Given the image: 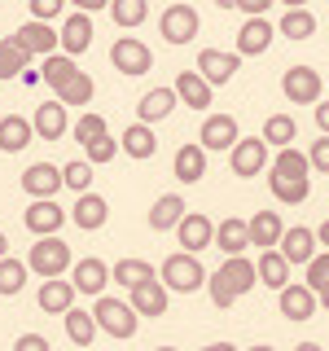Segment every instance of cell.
Masks as SVG:
<instances>
[{"mask_svg": "<svg viewBox=\"0 0 329 351\" xmlns=\"http://www.w3.org/2000/svg\"><path fill=\"white\" fill-rule=\"evenodd\" d=\"M167 303H171V294L162 290L158 272H154V277H145L141 285H132V290H127V307H132L136 316H145V321H158V316L167 312Z\"/></svg>", "mask_w": 329, "mask_h": 351, "instance_id": "30bf717a", "label": "cell"}, {"mask_svg": "<svg viewBox=\"0 0 329 351\" xmlns=\"http://www.w3.org/2000/svg\"><path fill=\"white\" fill-rule=\"evenodd\" d=\"M14 351H53V347H49V338H44V334H22L18 343H14Z\"/></svg>", "mask_w": 329, "mask_h": 351, "instance_id": "f907efd6", "label": "cell"}, {"mask_svg": "<svg viewBox=\"0 0 329 351\" xmlns=\"http://www.w3.org/2000/svg\"><path fill=\"white\" fill-rule=\"evenodd\" d=\"M316 246H321V250H329V219L321 224V233H316Z\"/></svg>", "mask_w": 329, "mask_h": 351, "instance_id": "db71d44e", "label": "cell"}, {"mask_svg": "<svg viewBox=\"0 0 329 351\" xmlns=\"http://www.w3.org/2000/svg\"><path fill=\"white\" fill-rule=\"evenodd\" d=\"M22 189L31 193V202H53V193L62 189V167L53 162H31L22 171Z\"/></svg>", "mask_w": 329, "mask_h": 351, "instance_id": "9a60e30c", "label": "cell"}, {"mask_svg": "<svg viewBox=\"0 0 329 351\" xmlns=\"http://www.w3.org/2000/svg\"><path fill=\"white\" fill-rule=\"evenodd\" d=\"M171 93L180 97L189 110H211V93H215V88L206 84L197 71H180V75H175V84H171Z\"/></svg>", "mask_w": 329, "mask_h": 351, "instance_id": "cb8c5ba5", "label": "cell"}, {"mask_svg": "<svg viewBox=\"0 0 329 351\" xmlns=\"http://www.w3.org/2000/svg\"><path fill=\"white\" fill-rule=\"evenodd\" d=\"M22 263H27V272H36L40 281H53V277H66V268L75 263V255L62 237H36V246H31V255Z\"/></svg>", "mask_w": 329, "mask_h": 351, "instance_id": "5b68a950", "label": "cell"}, {"mask_svg": "<svg viewBox=\"0 0 329 351\" xmlns=\"http://www.w3.org/2000/svg\"><path fill=\"white\" fill-rule=\"evenodd\" d=\"M197 351H237L233 343H206V347H197Z\"/></svg>", "mask_w": 329, "mask_h": 351, "instance_id": "9f6ffc18", "label": "cell"}, {"mask_svg": "<svg viewBox=\"0 0 329 351\" xmlns=\"http://www.w3.org/2000/svg\"><path fill=\"white\" fill-rule=\"evenodd\" d=\"M75 294H88V299H97V294H106V285H110V268H106V259H97V255H88L75 263Z\"/></svg>", "mask_w": 329, "mask_h": 351, "instance_id": "d6986e66", "label": "cell"}, {"mask_svg": "<svg viewBox=\"0 0 329 351\" xmlns=\"http://www.w3.org/2000/svg\"><path fill=\"white\" fill-rule=\"evenodd\" d=\"M277 5H285V9H307V0H277Z\"/></svg>", "mask_w": 329, "mask_h": 351, "instance_id": "6f0895ef", "label": "cell"}, {"mask_svg": "<svg viewBox=\"0 0 329 351\" xmlns=\"http://www.w3.org/2000/svg\"><path fill=\"white\" fill-rule=\"evenodd\" d=\"M106 119L97 114V110H88V114L75 119V145H88V141H97V136H106Z\"/></svg>", "mask_w": 329, "mask_h": 351, "instance_id": "ee69618b", "label": "cell"}, {"mask_svg": "<svg viewBox=\"0 0 329 351\" xmlns=\"http://www.w3.org/2000/svg\"><path fill=\"white\" fill-rule=\"evenodd\" d=\"M175 233H180V250H184V255H197V250L211 246L215 224H211V215H193V211H184V215H180V224H175Z\"/></svg>", "mask_w": 329, "mask_h": 351, "instance_id": "e0dca14e", "label": "cell"}, {"mask_svg": "<svg viewBox=\"0 0 329 351\" xmlns=\"http://www.w3.org/2000/svg\"><path fill=\"white\" fill-rule=\"evenodd\" d=\"M171 167H175V180H180V184H197L206 176V149L202 145H180Z\"/></svg>", "mask_w": 329, "mask_h": 351, "instance_id": "d6a6232c", "label": "cell"}, {"mask_svg": "<svg viewBox=\"0 0 329 351\" xmlns=\"http://www.w3.org/2000/svg\"><path fill=\"white\" fill-rule=\"evenodd\" d=\"M66 128H71V110L62 101H40V110L31 114V132H36L40 141H62Z\"/></svg>", "mask_w": 329, "mask_h": 351, "instance_id": "2e32d148", "label": "cell"}, {"mask_svg": "<svg viewBox=\"0 0 329 351\" xmlns=\"http://www.w3.org/2000/svg\"><path fill=\"white\" fill-rule=\"evenodd\" d=\"M145 277H154V263H145V259H119L114 268H110V281H114V285H123V290L141 285Z\"/></svg>", "mask_w": 329, "mask_h": 351, "instance_id": "b9f144b4", "label": "cell"}, {"mask_svg": "<svg viewBox=\"0 0 329 351\" xmlns=\"http://www.w3.org/2000/svg\"><path fill=\"white\" fill-rule=\"evenodd\" d=\"M62 189L71 193H93V167L80 158V162H66L62 167Z\"/></svg>", "mask_w": 329, "mask_h": 351, "instance_id": "7bdbcfd3", "label": "cell"}, {"mask_svg": "<svg viewBox=\"0 0 329 351\" xmlns=\"http://www.w3.org/2000/svg\"><path fill=\"white\" fill-rule=\"evenodd\" d=\"M154 351H175V347H154Z\"/></svg>", "mask_w": 329, "mask_h": 351, "instance_id": "be15d7a7", "label": "cell"}, {"mask_svg": "<svg viewBox=\"0 0 329 351\" xmlns=\"http://www.w3.org/2000/svg\"><path fill=\"white\" fill-rule=\"evenodd\" d=\"M211 241L224 250V259H228V255H241V250H250L246 219H241V215H224V219L215 224V237H211Z\"/></svg>", "mask_w": 329, "mask_h": 351, "instance_id": "4316f807", "label": "cell"}, {"mask_svg": "<svg viewBox=\"0 0 329 351\" xmlns=\"http://www.w3.org/2000/svg\"><path fill=\"white\" fill-rule=\"evenodd\" d=\"M307 158V167L312 171H329V136H316V145L303 154Z\"/></svg>", "mask_w": 329, "mask_h": 351, "instance_id": "c3c4849f", "label": "cell"}, {"mask_svg": "<svg viewBox=\"0 0 329 351\" xmlns=\"http://www.w3.org/2000/svg\"><path fill=\"white\" fill-rule=\"evenodd\" d=\"M321 88H325V75L316 71V66L299 62L281 75V93H285V101H294V106H316L321 101Z\"/></svg>", "mask_w": 329, "mask_h": 351, "instance_id": "8992f818", "label": "cell"}, {"mask_svg": "<svg viewBox=\"0 0 329 351\" xmlns=\"http://www.w3.org/2000/svg\"><path fill=\"white\" fill-rule=\"evenodd\" d=\"M303 268H307V281H303V285H307V290L316 294L321 285H329V250H316V255L307 259Z\"/></svg>", "mask_w": 329, "mask_h": 351, "instance_id": "bcb514c9", "label": "cell"}, {"mask_svg": "<svg viewBox=\"0 0 329 351\" xmlns=\"http://www.w3.org/2000/svg\"><path fill=\"white\" fill-rule=\"evenodd\" d=\"M215 5H219V9H233V0H215Z\"/></svg>", "mask_w": 329, "mask_h": 351, "instance_id": "6125c7cd", "label": "cell"}, {"mask_svg": "<svg viewBox=\"0 0 329 351\" xmlns=\"http://www.w3.org/2000/svg\"><path fill=\"white\" fill-rule=\"evenodd\" d=\"M277 250H281V259L290 263V268H294V263H307V259L316 255V233H312V228H303V224H294V228H285V233H281Z\"/></svg>", "mask_w": 329, "mask_h": 351, "instance_id": "603a6c76", "label": "cell"}, {"mask_svg": "<svg viewBox=\"0 0 329 351\" xmlns=\"http://www.w3.org/2000/svg\"><path fill=\"white\" fill-rule=\"evenodd\" d=\"M246 233H250V246H255V250H277L285 224H281L277 211H255L246 219Z\"/></svg>", "mask_w": 329, "mask_h": 351, "instance_id": "7402d4cb", "label": "cell"}, {"mask_svg": "<svg viewBox=\"0 0 329 351\" xmlns=\"http://www.w3.org/2000/svg\"><path fill=\"white\" fill-rule=\"evenodd\" d=\"M268 158H272V149L259 136H237V145L228 149V167H233L237 180H250V176L268 171Z\"/></svg>", "mask_w": 329, "mask_h": 351, "instance_id": "ba28073f", "label": "cell"}, {"mask_svg": "<svg viewBox=\"0 0 329 351\" xmlns=\"http://www.w3.org/2000/svg\"><path fill=\"white\" fill-rule=\"evenodd\" d=\"M62 325H66V338H71L75 347H93L97 343V321H93V312H84V307L62 312Z\"/></svg>", "mask_w": 329, "mask_h": 351, "instance_id": "e575fe53", "label": "cell"}, {"mask_svg": "<svg viewBox=\"0 0 329 351\" xmlns=\"http://www.w3.org/2000/svg\"><path fill=\"white\" fill-rule=\"evenodd\" d=\"M237 66H241L237 53H224V49H202L197 53V75H202L211 88H224L237 75Z\"/></svg>", "mask_w": 329, "mask_h": 351, "instance_id": "4fadbf2b", "label": "cell"}, {"mask_svg": "<svg viewBox=\"0 0 329 351\" xmlns=\"http://www.w3.org/2000/svg\"><path fill=\"white\" fill-rule=\"evenodd\" d=\"M31 5V22H53L66 9V0H27Z\"/></svg>", "mask_w": 329, "mask_h": 351, "instance_id": "7dc6e473", "label": "cell"}, {"mask_svg": "<svg viewBox=\"0 0 329 351\" xmlns=\"http://www.w3.org/2000/svg\"><path fill=\"white\" fill-rule=\"evenodd\" d=\"M119 149H123L127 158L145 162V158H154V154H158V136H154V128H145V123H132L123 136H119Z\"/></svg>", "mask_w": 329, "mask_h": 351, "instance_id": "f546056e", "label": "cell"}, {"mask_svg": "<svg viewBox=\"0 0 329 351\" xmlns=\"http://www.w3.org/2000/svg\"><path fill=\"white\" fill-rule=\"evenodd\" d=\"M197 145H202L206 154L233 149L237 145V119L233 114H206L202 128H197Z\"/></svg>", "mask_w": 329, "mask_h": 351, "instance_id": "8fae6325", "label": "cell"}, {"mask_svg": "<svg viewBox=\"0 0 329 351\" xmlns=\"http://www.w3.org/2000/svg\"><path fill=\"white\" fill-rule=\"evenodd\" d=\"M277 307L285 321H312L316 316V294L307 290V285H285V290H277Z\"/></svg>", "mask_w": 329, "mask_h": 351, "instance_id": "44dd1931", "label": "cell"}, {"mask_svg": "<svg viewBox=\"0 0 329 351\" xmlns=\"http://www.w3.org/2000/svg\"><path fill=\"white\" fill-rule=\"evenodd\" d=\"M197 31H202V18H197L193 5H167V9H162L158 36L167 40V44H175V49H180V44H193Z\"/></svg>", "mask_w": 329, "mask_h": 351, "instance_id": "52a82bcc", "label": "cell"}, {"mask_svg": "<svg viewBox=\"0 0 329 351\" xmlns=\"http://www.w3.org/2000/svg\"><path fill=\"white\" fill-rule=\"evenodd\" d=\"M14 40L31 53V58H40V62L58 53V31H53L49 22H22V27L14 31Z\"/></svg>", "mask_w": 329, "mask_h": 351, "instance_id": "ac0fdd59", "label": "cell"}, {"mask_svg": "<svg viewBox=\"0 0 329 351\" xmlns=\"http://www.w3.org/2000/svg\"><path fill=\"white\" fill-rule=\"evenodd\" d=\"M316 128H321V136H329V97H321V101H316Z\"/></svg>", "mask_w": 329, "mask_h": 351, "instance_id": "816d5d0a", "label": "cell"}, {"mask_svg": "<svg viewBox=\"0 0 329 351\" xmlns=\"http://www.w3.org/2000/svg\"><path fill=\"white\" fill-rule=\"evenodd\" d=\"M5 255H9V237L0 233V259H5Z\"/></svg>", "mask_w": 329, "mask_h": 351, "instance_id": "91938a15", "label": "cell"}, {"mask_svg": "<svg viewBox=\"0 0 329 351\" xmlns=\"http://www.w3.org/2000/svg\"><path fill=\"white\" fill-rule=\"evenodd\" d=\"M71 307H75V285L66 277H53V281L40 285V312L62 316V312H71Z\"/></svg>", "mask_w": 329, "mask_h": 351, "instance_id": "f1b7e54d", "label": "cell"}, {"mask_svg": "<svg viewBox=\"0 0 329 351\" xmlns=\"http://www.w3.org/2000/svg\"><path fill=\"white\" fill-rule=\"evenodd\" d=\"M316 307H325V312H329V285H321V290H316Z\"/></svg>", "mask_w": 329, "mask_h": 351, "instance_id": "11a10c76", "label": "cell"}, {"mask_svg": "<svg viewBox=\"0 0 329 351\" xmlns=\"http://www.w3.org/2000/svg\"><path fill=\"white\" fill-rule=\"evenodd\" d=\"M114 154H119V141L106 132V136H97V141H88V145H84V162H88V167H97V162H110Z\"/></svg>", "mask_w": 329, "mask_h": 351, "instance_id": "f6af8a7d", "label": "cell"}, {"mask_svg": "<svg viewBox=\"0 0 329 351\" xmlns=\"http://www.w3.org/2000/svg\"><path fill=\"white\" fill-rule=\"evenodd\" d=\"M93 321H97V334H110V338H119V343H127V338L136 334L141 316L127 307V299H110V294H97V303H93Z\"/></svg>", "mask_w": 329, "mask_h": 351, "instance_id": "277c9868", "label": "cell"}, {"mask_svg": "<svg viewBox=\"0 0 329 351\" xmlns=\"http://www.w3.org/2000/svg\"><path fill=\"white\" fill-rule=\"evenodd\" d=\"M66 219H75V228H84V233H97L110 219V202L101 193H80L75 197V211H66Z\"/></svg>", "mask_w": 329, "mask_h": 351, "instance_id": "ffe728a7", "label": "cell"}, {"mask_svg": "<svg viewBox=\"0 0 329 351\" xmlns=\"http://www.w3.org/2000/svg\"><path fill=\"white\" fill-rule=\"evenodd\" d=\"M272 31L285 36V40H312L316 36V18H312V9H285Z\"/></svg>", "mask_w": 329, "mask_h": 351, "instance_id": "d590c367", "label": "cell"}, {"mask_svg": "<svg viewBox=\"0 0 329 351\" xmlns=\"http://www.w3.org/2000/svg\"><path fill=\"white\" fill-rule=\"evenodd\" d=\"M272 5H277V0H233V9H241L246 18H263Z\"/></svg>", "mask_w": 329, "mask_h": 351, "instance_id": "681fc988", "label": "cell"}, {"mask_svg": "<svg viewBox=\"0 0 329 351\" xmlns=\"http://www.w3.org/2000/svg\"><path fill=\"white\" fill-rule=\"evenodd\" d=\"M259 285V277H255V263H250L246 255H228L219 268L206 277V290H211V303L219 307V312H228L241 294H250Z\"/></svg>", "mask_w": 329, "mask_h": 351, "instance_id": "7a4b0ae2", "label": "cell"}, {"mask_svg": "<svg viewBox=\"0 0 329 351\" xmlns=\"http://www.w3.org/2000/svg\"><path fill=\"white\" fill-rule=\"evenodd\" d=\"M250 351H277V347H268V343H255V347H250Z\"/></svg>", "mask_w": 329, "mask_h": 351, "instance_id": "94428289", "label": "cell"}, {"mask_svg": "<svg viewBox=\"0 0 329 351\" xmlns=\"http://www.w3.org/2000/svg\"><path fill=\"white\" fill-rule=\"evenodd\" d=\"M27 71H31V53L22 49L14 36L0 40V80H18V75H27Z\"/></svg>", "mask_w": 329, "mask_h": 351, "instance_id": "74e56055", "label": "cell"}, {"mask_svg": "<svg viewBox=\"0 0 329 351\" xmlns=\"http://www.w3.org/2000/svg\"><path fill=\"white\" fill-rule=\"evenodd\" d=\"M110 18H114V27H123V31H132V27H141V22L149 18V0H110Z\"/></svg>", "mask_w": 329, "mask_h": 351, "instance_id": "f35d334b", "label": "cell"}, {"mask_svg": "<svg viewBox=\"0 0 329 351\" xmlns=\"http://www.w3.org/2000/svg\"><path fill=\"white\" fill-rule=\"evenodd\" d=\"M27 263L14 259V255H5L0 259V299H14V294H22V285H27Z\"/></svg>", "mask_w": 329, "mask_h": 351, "instance_id": "ab89813d", "label": "cell"}, {"mask_svg": "<svg viewBox=\"0 0 329 351\" xmlns=\"http://www.w3.org/2000/svg\"><path fill=\"white\" fill-rule=\"evenodd\" d=\"M22 224H27L36 237H58V228L66 224V211L58 202H31L27 215H22Z\"/></svg>", "mask_w": 329, "mask_h": 351, "instance_id": "d4e9b609", "label": "cell"}, {"mask_svg": "<svg viewBox=\"0 0 329 351\" xmlns=\"http://www.w3.org/2000/svg\"><path fill=\"white\" fill-rule=\"evenodd\" d=\"M255 277H259V285H268V290H285V285H290V263L281 259V250H259Z\"/></svg>", "mask_w": 329, "mask_h": 351, "instance_id": "1f68e13d", "label": "cell"}, {"mask_svg": "<svg viewBox=\"0 0 329 351\" xmlns=\"http://www.w3.org/2000/svg\"><path fill=\"white\" fill-rule=\"evenodd\" d=\"M66 5H75V14H97V9H106L110 0H66Z\"/></svg>", "mask_w": 329, "mask_h": 351, "instance_id": "f5cc1de1", "label": "cell"}, {"mask_svg": "<svg viewBox=\"0 0 329 351\" xmlns=\"http://www.w3.org/2000/svg\"><path fill=\"white\" fill-rule=\"evenodd\" d=\"M272 36H277V31H272V22L268 18H246L241 22V31H237V58H263V53L272 49Z\"/></svg>", "mask_w": 329, "mask_h": 351, "instance_id": "5bb4252c", "label": "cell"}, {"mask_svg": "<svg viewBox=\"0 0 329 351\" xmlns=\"http://www.w3.org/2000/svg\"><path fill=\"white\" fill-rule=\"evenodd\" d=\"M294 136H299V123H294V114H272L268 123H263V132H259V141H263L268 149L294 145Z\"/></svg>", "mask_w": 329, "mask_h": 351, "instance_id": "8d00e7d4", "label": "cell"}, {"mask_svg": "<svg viewBox=\"0 0 329 351\" xmlns=\"http://www.w3.org/2000/svg\"><path fill=\"white\" fill-rule=\"evenodd\" d=\"M80 71V66H75V58H66V53H53V58H44L40 62V80L53 88V93H58V88L71 80V75Z\"/></svg>", "mask_w": 329, "mask_h": 351, "instance_id": "60d3db41", "label": "cell"}, {"mask_svg": "<svg viewBox=\"0 0 329 351\" xmlns=\"http://www.w3.org/2000/svg\"><path fill=\"white\" fill-rule=\"evenodd\" d=\"M93 93H97V84H93V75H84V71H75L71 80H66L58 88V97L53 101H62L66 110H84L88 101H93Z\"/></svg>", "mask_w": 329, "mask_h": 351, "instance_id": "836d02e7", "label": "cell"}, {"mask_svg": "<svg viewBox=\"0 0 329 351\" xmlns=\"http://www.w3.org/2000/svg\"><path fill=\"white\" fill-rule=\"evenodd\" d=\"M162 281V290L167 294H193L206 285V268L197 263V255H184V250H175V255L162 259V268H154Z\"/></svg>", "mask_w": 329, "mask_h": 351, "instance_id": "3957f363", "label": "cell"}, {"mask_svg": "<svg viewBox=\"0 0 329 351\" xmlns=\"http://www.w3.org/2000/svg\"><path fill=\"white\" fill-rule=\"evenodd\" d=\"M268 189L285 206H299V202L312 197V167H307L303 149L285 145V149L272 154V158H268Z\"/></svg>", "mask_w": 329, "mask_h": 351, "instance_id": "6da1fadb", "label": "cell"}, {"mask_svg": "<svg viewBox=\"0 0 329 351\" xmlns=\"http://www.w3.org/2000/svg\"><path fill=\"white\" fill-rule=\"evenodd\" d=\"M171 110H175V93H171V88H149V93L136 101V123L154 128V123H162Z\"/></svg>", "mask_w": 329, "mask_h": 351, "instance_id": "484cf974", "label": "cell"}, {"mask_svg": "<svg viewBox=\"0 0 329 351\" xmlns=\"http://www.w3.org/2000/svg\"><path fill=\"white\" fill-rule=\"evenodd\" d=\"M110 62H114L119 75H149L154 71V53L145 49V40H132V36H119L110 44Z\"/></svg>", "mask_w": 329, "mask_h": 351, "instance_id": "9c48e42d", "label": "cell"}, {"mask_svg": "<svg viewBox=\"0 0 329 351\" xmlns=\"http://www.w3.org/2000/svg\"><path fill=\"white\" fill-rule=\"evenodd\" d=\"M58 49L66 58H84L93 49V14H71L58 31Z\"/></svg>", "mask_w": 329, "mask_h": 351, "instance_id": "7c38bea8", "label": "cell"}, {"mask_svg": "<svg viewBox=\"0 0 329 351\" xmlns=\"http://www.w3.org/2000/svg\"><path fill=\"white\" fill-rule=\"evenodd\" d=\"M189 211V206H184V197L180 193H162L158 202L149 206V215H145V224L154 228V233H171L175 224H180V215Z\"/></svg>", "mask_w": 329, "mask_h": 351, "instance_id": "83f0119b", "label": "cell"}, {"mask_svg": "<svg viewBox=\"0 0 329 351\" xmlns=\"http://www.w3.org/2000/svg\"><path fill=\"white\" fill-rule=\"evenodd\" d=\"M31 119H22V114H5L0 119V154H22L31 145Z\"/></svg>", "mask_w": 329, "mask_h": 351, "instance_id": "4dcf8cb0", "label": "cell"}, {"mask_svg": "<svg viewBox=\"0 0 329 351\" xmlns=\"http://www.w3.org/2000/svg\"><path fill=\"white\" fill-rule=\"evenodd\" d=\"M294 351H325V347H321V343H299Z\"/></svg>", "mask_w": 329, "mask_h": 351, "instance_id": "680465c9", "label": "cell"}]
</instances>
